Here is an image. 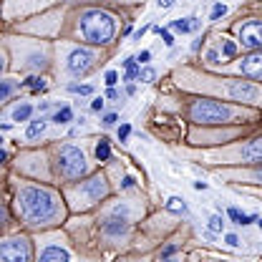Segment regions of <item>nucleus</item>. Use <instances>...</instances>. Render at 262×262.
<instances>
[{
    "label": "nucleus",
    "instance_id": "obj_1",
    "mask_svg": "<svg viewBox=\"0 0 262 262\" xmlns=\"http://www.w3.org/2000/svg\"><path fill=\"white\" fill-rule=\"evenodd\" d=\"M18 209L28 225H43L56 217L58 212V196L51 189L40 187H28L18 194Z\"/></svg>",
    "mask_w": 262,
    "mask_h": 262
},
{
    "label": "nucleus",
    "instance_id": "obj_2",
    "mask_svg": "<svg viewBox=\"0 0 262 262\" xmlns=\"http://www.w3.org/2000/svg\"><path fill=\"white\" fill-rule=\"evenodd\" d=\"M81 35L89 40V43H108L114 35H116V20L111 13L106 10H83L81 13Z\"/></svg>",
    "mask_w": 262,
    "mask_h": 262
},
{
    "label": "nucleus",
    "instance_id": "obj_3",
    "mask_svg": "<svg viewBox=\"0 0 262 262\" xmlns=\"http://www.w3.org/2000/svg\"><path fill=\"white\" fill-rule=\"evenodd\" d=\"M192 119L196 124H225L232 119V108L217 101H194Z\"/></svg>",
    "mask_w": 262,
    "mask_h": 262
},
{
    "label": "nucleus",
    "instance_id": "obj_4",
    "mask_svg": "<svg viewBox=\"0 0 262 262\" xmlns=\"http://www.w3.org/2000/svg\"><path fill=\"white\" fill-rule=\"evenodd\" d=\"M58 166H61V174L66 179H78L86 174V157L76 146H63L58 154Z\"/></svg>",
    "mask_w": 262,
    "mask_h": 262
},
{
    "label": "nucleus",
    "instance_id": "obj_5",
    "mask_svg": "<svg viewBox=\"0 0 262 262\" xmlns=\"http://www.w3.org/2000/svg\"><path fill=\"white\" fill-rule=\"evenodd\" d=\"M3 262H31V242L26 237H10L0 245Z\"/></svg>",
    "mask_w": 262,
    "mask_h": 262
},
{
    "label": "nucleus",
    "instance_id": "obj_6",
    "mask_svg": "<svg viewBox=\"0 0 262 262\" xmlns=\"http://www.w3.org/2000/svg\"><path fill=\"white\" fill-rule=\"evenodd\" d=\"M94 51H89V48H76L71 56H68V71L73 73V76H81V73H86L91 66H94Z\"/></svg>",
    "mask_w": 262,
    "mask_h": 262
},
{
    "label": "nucleus",
    "instance_id": "obj_7",
    "mask_svg": "<svg viewBox=\"0 0 262 262\" xmlns=\"http://www.w3.org/2000/svg\"><path fill=\"white\" fill-rule=\"evenodd\" d=\"M239 40L247 48H260L262 51V20H250L239 26Z\"/></svg>",
    "mask_w": 262,
    "mask_h": 262
},
{
    "label": "nucleus",
    "instance_id": "obj_8",
    "mask_svg": "<svg viewBox=\"0 0 262 262\" xmlns=\"http://www.w3.org/2000/svg\"><path fill=\"white\" fill-rule=\"evenodd\" d=\"M239 71H242L245 76H250V78H262V51L250 53L247 58H242Z\"/></svg>",
    "mask_w": 262,
    "mask_h": 262
},
{
    "label": "nucleus",
    "instance_id": "obj_9",
    "mask_svg": "<svg viewBox=\"0 0 262 262\" xmlns=\"http://www.w3.org/2000/svg\"><path fill=\"white\" fill-rule=\"evenodd\" d=\"M229 96L239 98V101H257L260 98V91L245 81H237V83H229Z\"/></svg>",
    "mask_w": 262,
    "mask_h": 262
},
{
    "label": "nucleus",
    "instance_id": "obj_10",
    "mask_svg": "<svg viewBox=\"0 0 262 262\" xmlns=\"http://www.w3.org/2000/svg\"><path fill=\"white\" fill-rule=\"evenodd\" d=\"M38 262H71V257H68V252H66L63 247L51 245V247H46V250L40 252V260Z\"/></svg>",
    "mask_w": 262,
    "mask_h": 262
},
{
    "label": "nucleus",
    "instance_id": "obj_11",
    "mask_svg": "<svg viewBox=\"0 0 262 262\" xmlns=\"http://www.w3.org/2000/svg\"><path fill=\"white\" fill-rule=\"evenodd\" d=\"M242 159H245V162H260L262 159V139L250 141V144L242 149Z\"/></svg>",
    "mask_w": 262,
    "mask_h": 262
},
{
    "label": "nucleus",
    "instance_id": "obj_12",
    "mask_svg": "<svg viewBox=\"0 0 262 262\" xmlns=\"http://www.w3.org/2000/svg\"><path fill=\"white\" fill-rule=\"evenodd\" d=\"M171 28L179 33H189V31H196V28H199V20H194V18H179V20L171 23Z\"/></svg>",
    "mask_w": 262,
    "mask_h": 262
},
{
    "label": "nucleus",
    "instance_id": "obj_13",
    "mask_svg": "<svg viewBox=\"0 0 262 262\" xmlns=\"http://www.w3.org/2000/svg\"><path fill=\"white\" fill-rule=\"evenodd\" d=\"M103 232H106V234H121V232H126V222L108 217V220L103 222Z\"/></svg>",
    "mask_w": 262,
    "mask_h": 262
},
{
    "label": "nucleus",
    "instance_id": "obj_14",
    "mask_svg": "<svg viewBox=\"0 0 262 262\" xmlns=\"http://www.w3.org/2000/svg\"><path fill=\"white\" fill-rule=\"evenodd\" d=\"M227 214H229V220H234L237 225H250V222H255V217H252V214H247V212H239L237 207H229Z\"/></svg>",
    "mask_w": 262,
    "mask_h": 262
},
{
    "label": "nucleus",
    "instance_id": "obj_15",
    "mask_svg": "<svg viewBox=\"0 0 262 262\" xmlns=\"http://www.w3.org/2000/svg\"><path fill=\"white\" fill-rule=\"evenodd\" d=\"M139 61L136 58H126L124 61V68H126V81H134L136 76H141V68H139Z\"/></svg>",
    "mask_w": 262,
    "mask_h": 262
},
{
    "label": "nucleus",
    "instance_id": "obj_16",
    "mask_svg": "<svg viewBox=\"0 0 262 262\" xmlns=\"http://www.w3.org/2000/svg\"><path fill=\"white\" fill-rule=\"evenodd\" d=\"M33 114V106L31 103H23V106H18L15 111H13V121H28Z\"/></svg>",
    "mask_w": 262,
    "mask_h": 262
},
{
    "label": "nucleus",
    "instance_id": "obj_17",
    "mask_svg": "<svg viewBox=\"0 0 262 262\" xmlns=\"http://www.w3.org/2000/svg\"><path fill=\"white\" fill-rule=\"evenodd\" d=\"M166 209H169V212H177V214H184V212H187V204H184V199L171 196V199L166 202Z\"/></svg>",
    "mask_w": 262,
    "mask_h": 262
},
{
    "label": "nucleus",
    "instance_id": "obj_18",
    "mask_svg": "<svg viewBox=\"0 0 262 262\" xmlns=\"http://www.w3.org/2000/svg\"><path fill=\"white\" fill-rule=\"evenodd\" d=\"M71 119H73V111H71L68 106H63L61 111H56V116H53V121H56L58 126H61V124H68Z\"/></svg>",
    "mask_w": 262,
    "mask_h": 262
},
{
    "label": "nucleus",
    "instance_id": "obj_19",
    "mask_svg": "<svg viewBox=\"0 0 262 262\" xmlns=\"http://www.w3.org/2000/svg\"><path fill=\"white\" fill-rule=\"evenodd\" d=\"M43 129H46V121H43V119H38V121H33L31 126H28L26 136H28V139H35L38 134H43Z\"/></svg>",
    "mask_w": 262,
    "mask_h": 262
},
{
    "label": "nucleus",
    "instance_id": "obj_20",
    "mask_svg": "<svg viewBox=\"0 0 262 262\" xmlns=\"http://www.w3.org/2000/svg\"><path fill=\"white\" fill-rule=\"evenodd\" d=\"M96 157H98V162H106L111 157V149H108V141L106 139H101V144L96 146Z\"/></svg>",
    "mask_w": 262,
    "mask_h": 262
},
{
    "label": "nucleus",
    "instance_id": "obj_21",
    "mask_svg": "<svg viewBox=\"0 0 262 262\" xmlns=\"http://www.w3.org/2000/svg\"><path fill=\"white\" fill-rule=\"evenodd\" d=\"M68 91H71V94H78V96H91V94H94V86H89V83H86V86L71 83V86H68Z\"/></svg>",
    "mask_w": 262,
    "mask_h": 262
},
{
    "label": "nucleus",
    "instance_id": "obj_22",
    "mask_svg": "<svg viewBox=\"0 0 262 262\" xmlns=\"http://www.w3.org/2000/svg\"><path fill=\"white\" fill-rule=\"evenodd\" d=\"M207 227L212 229V232H222V227H225V220H222V214H212Z\"/></svg>",
    "mask_w": 262,
    "mask_h": 262
},
{
    "label": "nucleus",
    "instance_id": "obj_23",
    "mask_svg": "<svg viewBox=\"0 0 262 262\" xmlns=\"http://www.w3.org/2000/svg\"><path fill=\"white\" fill-rule=\"evenodd\" d=\"M26 86L33 89V91H40V89L46 86V81H43L40 76H31V78H26Z\"/></svg>",
    "mask_w": 262,
    "mask_h": 262
},
{
    "label": "nucleus",
    "instance_id": "obj_24",
    "mask_svg": "<svg viewBox=\"0 0 262 262\" xmlns=\"http://www.w3.org/2000/svg\"><path fill=\"white\" fill-rule=\"evenodd\" d=\"M139 78H141V81H144V83H151V81H154V78H157V71H154V68H144V71H141V76H139Z\"/></svg>",
    "mask_w": 262,
    "mask_h": 262
},
{
    "label": "nucleus",
    "instance_id": "obj_25",
    "mask_svg": "<svg viewBox=\"0 0 262 262\" xmlns=\"http://www.w3.org/2000/svg\"><path fill=\"white\" fill-rule=\"evenodd\" d=\"M227 13V5H222V3H217L214 8H212V20H217L220 15H225Z\"/></svg>",
    "mask_w": 262,
    "mask_h": 262
},
{
    "label": "nucleus",
    "instance_id": "obj_26",
    "mask_svg": "<svg viewBox=\"0 0 262 262\" xmlns=\"http://www.w3.org/2000/svg\"><path fill=\"white\" fill-rule=\"evenodd\" d=\"M234 53H237V46H234L232 40H227V43H225V56H234Z\"/></svg>",
    "mask_w": 262,
    "mask_h": 262
},
{
    "label": "nucleus",
    "instance_id": "obj_27",
    "mask_svg": "<svg viewBox=\"0 0 262 262\" xmlns=\"http://www.w3.org/2000/svg\"><path fill=\"white\" fill-rule=\"evenodd\" d=\"M8 96H10V83H8V81H3V94H0V101H8Z\"/></svg>",
    "mask_w": 262,
    "mask_h": 262
},
{
    "label": "nucleus",
    "instance_id": "obj_28",
    "mask_svg": "<svg viewBox=\"0 0 262 262\" xmlns=\"http://www.w3.org/2000/svg\"><path fill=\"white\" fill-rule=\"evenodd\" d=\"M225 242H227L229 247H237V245H239V237H237V234H227V237H225Z\"/></svg>",
    "mask_w": 262,
    "mask_h": 262
},
{
    "label": "nucleus",
    "instance_id": "obj_29",
    "mask_svg": "<svg viewBox=\"0 0 262 262\" xmlns=\"http://www.w3.org/2000/svg\"><path fill=\"white\" fill-rule=\"evenodd\" d=\"M116 81H119V76H116V71H108V73H106V83H108V86H114Z\"/></svg>",
    "mask_w": 262,
    "mask_h": 262
},
{
    "label": "nucleus",
    "instance_id": "obj_30",
    "mask_svg": "<svg viewBox=\"0 0 262 262\" xmlns=\"http://www.w3.org/2000/svg\"><path fill=\"white\" fill-rule=\"evenodd\" d=\"M116 121H119V119H116V114H106V116H103V124H106V126H114Z\"/></svg>",
    "mask_w": 262,
    "mask_h": 262
},
{
    "label": "nucleus",
    "instance_id": "obj_31",
    "mask_svg": "<svg viewBox=\"0 0 262 262\" xmlns=\"http://www.w3.org/2000/svg\"><path fill=\"white\" fill-rule=\"evenodd\" d=\"M162 40L166 43V46H174V35H171L169 31H162Z\"/></svg>",
    "mask_w": 262,
    "mask_h": 262
},
{
    "label": "nucleus",
    "instance_id": "obj_32",
    "mask_svg": "<svg viewBox=\"0 0 262 262\" xmlns=\"http://www.w3.org/2000/svg\"><path fill=\"white\" fill-rule=\"evenodd\" d=\"M149 58H151V53H149V51H141V53L136 56V61H139V63H146Z\"/></svg>",
    "mask_w": 262,
    "mask_h": 262
},
{
    "label": "nucleus",
    "instance_id": "obj_33",
    "mask_svg": "<svg viewBox=\"0 0 262 262\" xmlns=\"http://www.w3.org/2000/svg\"><path fill=\"white\" fill-rule=\"evenodd\" d=\"M129 124H124V126H119V139H121V141H124V139H126V136H129Z\"/></svg>",
    "mask_w": 262,
    "mask_h": 262
},
{
    "label": "nucleus",
    "instance_id": "obj_34",
    "mask_svg": "<svg viewBox=\"0 0 262 262\" xmlns=\"http://www.w3.org/2000/svg\"><path fill=\"white\" fill-rule=\"evenodd\" d=\"M91 108H94V111H101V108H103V98H94Z\"/></svg>",
    "mask_w": 262,
    "mask_h": 262
},
{
    "label": "nucleus",
    "instance_id": "obj_35",
    "mask_svg": "<svg viewBox=\"0 0 262 262\" xmlns=\"http://www.w3.org/2000/svg\"><path fill=\"white\" fill-rule=\"evenodd\" d=\"M157 5H159V8H171L174 0H157Z\"/></svg>",
    "mask_w": 262,
    "mask_h": 262
},
{
    "label": "nucleus",
    "instance_id": "obj_36",
    "mask_svg": "<svg viewBox=\"0 0 262 262\" xmlns=\"http://www.w3.org/2000/svg\"><path fill=\"white\" fill-rule=\"evenodd\" d=\"M124 187H126V189H129V187H134V179H131V177H126V179H124Z\"/></svg>",
    "mask_w": 262,
    "mask_h": 262
},
{
    "label": "nucleus",
    "instance_id": "obj_37",
    "mask_svg": "<svg viewBox=\"0 0 262 262\" xmlns=\"http://www.w3.org/2000/svg\"><path fill=\"white\" fill-rule=\"evenodd\" d=\"M255 179H257V182L262 184V169H257V171H255Z\"/></svg>",
    "mask_w": 262,
    "mask_h": 262
},
{
    "label": "nucleus",
    "instance_id": "obj_38",
    "mask_svg": "<svg viewBox=\"0 0 262 262\" xmlns=\"http://www.w3.org/2000/svg\"><path fill=\"white\" fill-rule=\"evenodd\" d=\"M164 262H166V260H164Z\"/></svg>",
    "mask_w": 262,
    "mask_h": 262
}]
</instances>
